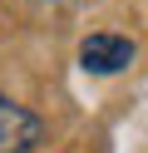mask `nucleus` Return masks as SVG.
Returning a JSON list of instances; mask_svg holds the SVG:
<instances>
[{"label": "nucleus", "mask_w": 148, "mask_h": 153, "mask_svg": "<svg viewBox=\"0 0 148 153\" xmlns=\"http://www.w3.org/2000/svg\"><path fill=\"white\" fill-rule=\"evenodd\" d=\"M39 138H45L39 114H30V109H20V104L0 99V153H30Z\"/></svg>", "instance_id": "2"}, {"label": "nucleus", "mask_w": 148, "mask_h": 153, "mask_svg": "<svg viewBox=\"0 0 148 153\" xmlns=\"http://www.w3.org/2000/svg\"><path fill=\"white\" fill-rule=\"evenodd\" d=\"M133 54H138V45L128 35H89L79 45V64L89 74H118V69L133 64Z\"/></svg>", "instance_id": "1"}]
</instances>
